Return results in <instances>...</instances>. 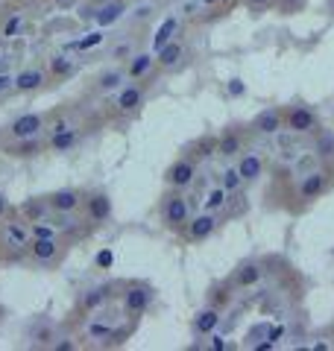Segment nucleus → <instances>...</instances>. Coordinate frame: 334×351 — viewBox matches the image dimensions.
<instances>
[{
    "instance_id": "obj_1",
    "label": "nucleus",
    "mask_w": 334,
    "mask_h": 351,
    "mask_svg": "<svg viewBox=\"0 0 334 351\" xmlns=\"http://www.w3.org/2000/svg\"><path fill=\"white\" fill-rule=\"evenodd\" d=\"M32 240V232L27 223H21V219H6V223H0V249H9L21 255V252H27Z\"/></svg>"
},
{
    "instance_id": "obj_2",
    "label": "nucleus",
    "mask_w": 334,
    "mask_h": 351,
    "mask_svg": "<svg viewBox=\"0 0 334 351\" xmlns=\"http://www.w3.org/2000/svg\"><path fill=\"white\" fill-rule=\"evenodd\" d=\"M162 219L167 228H185L188 219H191V208L182 193H167L162 202Z\"/></svg>"
},
{
    "instance_id": "obj_3",
    "label": "nucleus",
    "mask_w": 334,
    "mask_h": 351,
    "mask_svg": "<svg viewBox=\"0 0 334 351\" xmlns=\"http://www.w3.org/2000/svg\"><path fill=\"white\" fill-rule=\"evenodd\" d=\"M285 129H291L293 135H314L320 129V117L308 106H291L285 112Z\"/></svg>"
},
{
    "instance_id": "obj_4",
    "label": "nucleus",
    "mask_w": 334,
    "mask_h": 351,
    "mask_svg": "<svg viewBox=\"0 0 334 351\" xmlns=\"http://www.w3.org/2000/svg\"><path fill=\"white\" fill-rule=\"evenodd\" d=\"M44 126H47V120H44V114L38 112H27V114H18L12 123H9L6 135L12 141H24V138H38Z\"/></svg>"
},
{
    "instance_id": "obj_5",
    "label": "nucleus",
    "mask_w": 334,
    "mask_h": 351,
    "mask_svg": "<svg viewBox=\"0 0 334 351\" xmlns=\"http://www.w3.org/2000/svg\"><path fill=\"white\" fill-rule=\"evenodd\" d=\"M153 295H155V290L150 287V284H129V287L124 290V311L129 316L147 313L150 304H153Z\"/></svg>"
},
{
    "instance_id": "obj_6",
    "label": "nucleus",
    "mask_w": 334,
    "mask_h": 351,
    "mask_svg": "<svg viewBox=\"0 0 334 351\" xmlns=\"http://www.w3.org/2000/svg\"><path fill=\"white\" fill-rule=\"evenodd\" d=\"M164 179H167V184H170V188L185 191L188 184H194V179H197V164H194L191 158H179V161H173L170 167H167Z\"/></svg>"
},
{
    "instance_id": "obj_7",
    "label": "nucleus",
    "mask_w": 334,
    "mask_h": 351,
    "mask_svg": "<svg viewBox=\"0 0 334 351\" xmlns=\"http://www.w3.org/2000/svg\"><path fill=\"white\" fill-rule=\"evenodd\" d=\"M27 252L36 263H56L62 255V243L56 237H32Z\"/></svg>"
},
{
    "instance_id": "obj_8",
    "label": "nucleus",
    "mask_w": 334,
    "mask_h": 351,
    "mask_svg": "<svg viewBox=\"0 0 334 351\" xmlns=\"http://www.w3.org/2000/svg\"><path fill=\"white\" fill-rule=\"evenodd\" d=\"M326 191H329V173H322V170H311V173H305V179L299 182V196H302V202H314Z\"/></svg>"
},
{
    "instance_id": "obj_9",
    "label": "nucleus",
    "mask_w": 334,
    "mask_h": 351,
    "mask_svg": "<svg viewBox=\"0 0 334 351\" xmlns=\"http://www.w3.org/2000/svg\"><path fill=\"white\" fill-rule=\"evenodd\" d=\"M47 202L53 208V214H74V211H80V205H82V193L76 188H62V191L50 193Z\"/></svg>"
},
{
    "instance_id": "obj_10",
    "label": "nucleus",
    "mask_w": 334,
    "mask_h": 351,
    "mask_svg": "<svg viewBox=\"0 0 334 351\" xmlns=\"http://www.w3.org/2000/svg\"><path fill=\"white\" fill-rule=\"evenodd\" d=\"M252 129L258 132V135H278V132L285 129V112L282 108H264V112L255 114Z\"/></svg>"
},
{
    "instance_id": "obj_11",
    "label": "nucleus",
    "mask_w": 334,
    "mask_h": 351,
    "mask_svg": "<svg viewBox=\"0 0 334 351\" xmlns=\"http://www.w3.org/2000/svg\"><path fill=\"white\" fill-rule=\"evenodd\" d=\"M85 217L91 219V223H106L111 217V196L103 191L85 196Z\"/></svg>"
},
{
    "instance_id": "obj_12",
    "label": "nucleus",
    "mask_w": 334,
    "mask_h": 351,
    "mask_svg": "<svg viewBox=\"0 0 334 351\" xmlns=\"http://www.w3.org/2000/svg\"><path fill=\"white\" fill-rule=\"evenodd\" d=\"M185 228H188V240H194V243H203V240H208L211 234H214L217 219H214V214H211V211H205V214H199L194 219H188Z\"/></svg>"
},
{
    "instance_id": "obj_13",
    "label": "nucleus",
    "mask_w": 334,
    "mask_h": 351,
    "mask_svg": "<svg viewBox=\"0 0 334 351\" xmlns=\"http://www.w3.org/2000/svg\"><path fill=\"white\" fill-rule=\"evenodd\" d=\"M111 299H115V284H97V287L82 293L80 304L85 311H100V307H106Z\"/></svg>"
},
{
    "instance_id": "obj_14",
    "label": "nucleus",
    "mask_w": 334,
    "mask_h": 351,
    "mask_svg": "<svg viewBox=\"0 0 334 351\" xmlns=\"http://www.w3.org/2000/svg\"><path fill=\"white\" fill-rule=\"evenodd\" d=\"M124 15H126V3H124V0H109V3L97 6L94 21H97L100 29H106V27H111V24H118V21L124 18Z\"/></svg>"
},
{
    "instance_id": "obj_15",
    "label": "nucleus",
    "mask_w": 334,
    "mask_h": 351,
    "mask_svg": "<svg viewBox=\"0 0 334 351\" xmlns=\"http://www.w3.org/2000/svg\"><path fill=\"white\" fill-rule=\"evenodd\" d=\"M141 103H144V88L141 85H126V88H120V94H118V112L120 114H132V112H138L141 108Z\"/></svg>"
},
{
    "instance_id": "obj_16",
    "label": "nucleus",
    "mask_w": 334,
    "mask_h": 351,
    "mask_svg": "<svg viewBox=\"0 0 334 351\" xmlns=\"http://www.w3.org/2000/svg\"><path fill=\"white\" fill-rule=\"evenodd\" d=\"M261 276H264L261 263L249 261V263H241V267L235 269V276H232V284H235L238 290H249V287H255V284L261 281Z\"/></svg>"
},
{
    "instance_id": "obj_17",
    "label": "nucleus",
    "mask_w": 334,
    "mask_h": 351,
    "mask_svg": "<svg viewBox=\"0 0 334 351\" xmlns=\"http://www.w3.org/2000/svg\"><path fill=\"white\" fill-rule=\"evenodd\" d=\"M44 80H47V73H44L41 68H24L21 73H15V91L18 94H32L44 85Z\"/></svg>"
},
{
    "instance_id": "obj_18",
    "label": "nucleus",
    "mask_w": 334,
    "mask_h": 351,
    "mask_svg": "<svg viewBox=\"0 0 334 351\" xmlns=\"http://www.w3.org/2000/svg\"><path fill=\"white\" fill-rule=\"evenodd\" d=\"M235 167H238L243 182H258L261 173H264V161H261V156H255V152H247V156H241V161Z\"/></svg>"
},
{
    "instance_id": "obj_19",
    "label": "nucleus",
    "mask_w": 334,
    "mask_h": 351,
    "mask_svg": "<svg viewBox=\"0 0 334 351\" xmlns=\"http://www.w3.org/2000/svg\"><path fill=\"white\" fill-rule=\"evenodd\" d=\"M194 334H211L214 328L220 325V311L217 307H203V311H197V316H194Z\"/></svg>"
},
{
    "instance_id": "obj_20",
    "label": "nucleus",
    "mask_w": 334,
    "mask_h": 351,
    "mask_svg": "<svg viewBox=\"0 0 334 351\" xmlns=\"http://www.w3.org/2000/svg\"><path fill=\"white\" fill-rule=\"evenodd\" d=\"M182 56H185V47H182V44L173 38L170 44H164V47H162L159 53H155V62H159L164 71H173L176 64L182 62Z\"/></svg>"
},
{
    "instance_id": "obj_21",
    "label": "nucleus",
    "mask_w": 334,
    "mask_h": 351,
    "mask_svg": "<svg viewBox=\"0 0 334 351\" xmlns=\"http://www.w3.org/2000/svg\"><path fill=\"white\" fill-rule=\"evenodd\" d=\"M21 214L27 217V223H41V219H50L53 208L47 202V196H44V199H27L21 205Z\"/></svg>"
},
{
    "instance_id": "obj_22",
    "label": "nucleus",
    "mask_w": 334,
    "mask_h": 351,
    "mask_svg": "<svg viewBox=\"0 0 334 351\" xmlns=\"http://www.w3.org/2000/svg\"><path fill=\"white\" fill-rule=\"evenodd\" d=\"M176 32H179V18H164L162 21V27L155 29V36H153V53H159L164 44H170L176 38Z\"/></svg>"
},
{
    "instance_id": "obj_23",
    "label": "nucleus",
    "mask_w": 334,
    "mask_h": 351,
    "mask_svg": "<svg viewBox=\"0 0 334 351\" xmlns=\"http://www.w3.org/2000/svg\"><path fill=\"white\" fill-rule=\"evenodd\" d=\"M243 149V141H241V135L238 132H232V129H226L223 135L217 138V152L223 158H232V156H238V152Z\"/></svg>"
},
{
    "instance_id": "obj_24",
    "label": "nucleus",
    "mask_w": 334,
    "mask_h": 351,
    "mask_svg": "<svg viewBox=\"0 0 334 351\" xmlns=\"http://www.w3.org/2000/svg\"><path fill=\"white\" fill-rule=\"evenodd\" d=\"M153 64H155V56H153V53H138V56H132L129 68H126V76H129V80H141V76H147V73H150Z\"/></svg>"
},
{
    "instance_id": "obj_25",
    "label": "nucleus",
    "mask_w": 334,
    "mask_h": 351,
    "mask_svg": "<svg viewBox=\"0 0 334 351\" xmlns=\"http://www.w3.org/2000/svg\"><path fill=\"white\" fill-rule=\"evenodd\" d=\"M76 141H80V135H76L74 129H65V132H53L50 141H47V147L53 152H68L76 147Z\"/></svg>"
},
{
    "instance_id": "obj_26",
    "label": "nucleus",
    "mask_w": 334,
    "mask_h": 351,
    "mask_svg": "<svg viewBox=\"0 0 334 351\" xmlns=\"http://www.w3.org/2000/svg\"><path fill=\"white\" fill-rule=\"evenodd\" d=\"M24 24H27L24 12H12V15L3 21V27H0V38H3V41H12L15 36H21V32H24Z\"/></svg>"
},
{
    "instance_id": "obj_27",
    "label": "nucleus",
    "mask_w": 334,
    "mask_h": 351,
    "mask_svg": "<svg viewBox=\"0 0 334 351\" xmlns=\"http://www.w3.org/2000/svg\"><path fill=\"white\" fill-rule=\"evenodd\" d=\"M9 156H15V158H30V156H38L41 152V141L38 138H24V141H15L12 147L6 149Z\"/></svg>"
},
{
    "instance_id": "obj_28",
    "label": "nucleus",
    "mask_w": 334,
    "mask_h": 351,
    "mask_svg": "<svg viewBox=\"0 0 334 351\" xmlns=\"http://www.w3.org/2000/svg\"><path fill=\"white\" fill-rule=\"evenodd\" d=\"M85 334H88V339H97V343H109V339H118L120 337L109 322H88Z\"/></svg>"
},
{
    "instance_id": "obj_29",
    "label": "nucleus",
    "mask_w": 334,
    "mask_h": 351,
    "mask_svg": "<svg viewBox=\"0 0 334 351\" xmlns=\"http://www.w3.org/2000/svg\"><path fill=\"white\" fill-rule=\"evenodd\" d=\"M50 73L56 76V80H62V76H71L74 73V59L65 56V53H56V56H50Z\"/></svg>"
},
{
    "instance_id": "obj_30",
    "label": "nucleus",
    "mask_w": 334,
    "mask_h": 351,
    "mask_svg": "<svg viewBox=\"0 0 334 351\" xmlns=\"http://www.w3.org/2000/svg\"><path fill=\"white\" fill-rule=\"evenodd\" d=\"M241 184H243V179H241L238 167H226V170H223V176H220V188L223 191H226V193H238Z\"/></svg>"
},
{
    "instance_id": "obj_31",
    "label": "nucleus",
    "mask_w": 334,
    "mask_h": 351,
    "mask_svg": "<svg viewBox=\"0 0 334 351\" xmlns=\"http://www.w3.org/2000/svg\"><path fill=\"white\" fill-rule=\"evenodd\" d=\"M124 71H106V73H100V80H97V88L100 91H115V88H120V82H124Z\"/></svg>"
},
{
    "instance_id": "obj_32",
    "label": "nucleus",
    "mask_w": 334,
    "mask_h": 351,
    "mask_svg": "<svg viewBox=\"0 0 334 351\" xmlns=\"http://www.w3.org/2000/svg\"><path fill=\"white\" fill-rule=\"evenodd\" d=\"M317 158H334V135H331V132H320Z\"/></svg>"
},
{
    "instance_id": "obj_33",
    "label": "nucleus",
    "mask_w": 334,
    "mask_h": 351,
    "mask_svg": "<svg viewBox=\"0 0 334 351\" xmlns=\"http://www.w3.org/2000/svg\"><path fill=\"white\" fill-rule=\"evenodd\" d=\"M226 202H229V193L223 191V188H214V191L208 193V199H205V211H220Z\"/></svg>"
},
{
    "instance_id": "obj_34",
    "label": "nucleus",
    "mask_w": 334,
    "mask_h": 351,
    "mask_svg": "<svg viewBox=\"0 0 334 351\" xmlns=\"http://www.w3.org/2000/svg\"><path fill=\"white\" fill-rule=\"evenodd\" d=\"M100 41H103V29H94V32H88L85 38L76 41V47H80V50H91V47H97Z\"/></svg>"
},
{
    "instance_id": "obj_35",
    "label": "nucleus",
    "mask_w": 334,
    "mask_h": 351,
    "mask_svg": "<svg viewBox=\"0 0 334 351\" xmlns=\"http://www.w3.org/2000/svg\"><path fill=\"white\" fill-rule=\"evenodd\" d=\"M94 261H97L100 269H111V263H115V252H111V249H100Z\"/></svg>"
},
{
    "instance_id": "obj_36",
    "label": "nucleus",
    "mask_w": 334,
    "mask_h": 351,
    "mask_svg": "<svg viewBox=\"0 0 334 351\" xmlns=\"http://www.w3.org/2000/svg\"><path fill=\"white\" fill-rule=\"evenodd\" d=\"M12 88H15V73H9V71H3V73H0V94L12 91Z\"/></svg>"
},
{
    "instance_id": "obj_37",
    "label": "nucleus",
    "mask_w": 334,
    "mask_h": 351,
    "mask_svg": "<svg viewBox=\"0 0 334 351\" xmlns=\"http://www.w3.org/2000/svg\"><path fill=\"white\" fill-rule=\"evenodd\" d=\"M243 91H247V85H243L241 80H232V82H229V94H232V97H241Z\"/></svg>"
},
{
    "instance_id": "obj_38",
    "label": "nucleus",
    "mask_w": 334,
    "mask_h": 351,
    "mask_svg": "<svg viewBox=\"0 0 334 351\" xmlns=\"http://www.w3.org/2000/svg\"><path fill=\"white\" fill-rule=\"evenodd\" d=\"M50 348L53 351H74V343H71V339H59V343H53Z\"/></svg>"
},
{
    "instance_id": "obj_39",
    "label": "nucleus",
    "mask_w": 334,
    "mask_h": 351,
    "mask_svg": "<svg viewBox=\"0 0 334 351\" xmlns=\"http://www.w3.org/2000/svg\"><path fill=\"white\" fill-rule=\"evenodd\" d=\"M6 217H9V199L0 193V219H6Z\"/></svg>"
},
{
    "instance_id": "obj_40",
    "label": "nucleus",
    "mask_w": 334,
    "mask_h": 351,
    "mask_svg": "<svg viewBox=\"0 0 334 351\" xmlns=\"http://www.w3.org/2000/svg\"><path fill=\"white\" fill-rule=\"evenodd\" d=\"M211 348L223 351V348H226V339H223V337H211Z\"/></svg>"
},
{
    "instance_id": "obj_41",
    "label": "nucleus",
    "mask_w": 334,
    "mask_h": 351,
    "mask_svg": "<svg viewBox=\"0 0 334 351\" xmlns=\"http://www.w3.org/2000/svg\"><path fill=\"white\" fill-rule=\"evenodd\" d=\"M65 129H71V126L65 123V120H56V123L50 126V135H53V132H65Z\"/></svg>"
},
{
    "instance_id": "obj_42",
    "label": "nucleus",
    "mask_w": 334,
    "mask_h": 351,
    "mask_svg": "<svg viewBox=\"0 0 334 351\" xmlns=\"http://www.w3.org/2000/svg\"><path fill=\"white\" fill-rule=\"evenodd\" d=\"M267 3H273V0H247V6H252V9H261Z\"/></svg>"
},
{
    "instance_id": "obj_43",
    "label": "nucleus",
    "mask_w": 334,
    "mask_h": 351,
    "mask_svg": "<svg viewBox=\"0 0 334 351\" xmlns=\"http://www.w3.org/2000/svg\"><path fill=\"white\" fill-rule=\"evenodd\" d=\"M3 71H6V59H3V56H0V73H3Z\"/></svg>"
},
{
    "instance_id": "obj_44",
    "label": "nucleus",
    "mask_w": 334,
    "mask_h": 351,
    "mask_svg": "<svg viewBox=\"0 0 334 351\" xmlns=\"http://www.w3.org/2000/svg\"><path fill=\"white\" fill-rule=\"evenodd\" d=\"M203 3H205V6H214V3H217V0H203Z\"/></svg>"
},
{
    "instance_id": "obj_45",
    "label": "nucleus",
    "mask_w": 334,
    "mask_h": 351,
    "mask_svg": "<svg viewBox=\"0 0 334 351\" xmlns=\"http://www.w3.org/2000/svg\"><path fill=\"white\" fill-rule=\"evenodd\" d=\"M94 3H97V6H103V3H109V0H94Z\"/></svg>"
},
{
    "instance_id": "obj_46",
    "label": "nucleus",
    "mask_w": 334,
    "mask_h": 351,
    "mask_svg": "<svg viewBox=\"0 0 334 351\" xmlns=\"http://www.w3.org/2000/svg\"><path fill=\"white\" fill-rule=\"evenodd\" d=\"M56 3H68V0H56Z\"/></svg>"
}]
</instances>
